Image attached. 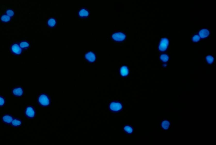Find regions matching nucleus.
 Returning a JSON list of instances; mask_svg holds the SVG:
<instances>
[{
    "mask_svg": "<svg viewBox=\"0 0 216 145\" xmlns=\"http://www.w3.org/2000/svg\"><path fill=\"white\" fill-rule=\"evenodd\" d=\"M169 44V41L168 38H163L161 39L159 44V50L162 52H165L168 49Z\"/></svg>",
    "mask_w": 216,
    "mask_h": 145,
    "instance_id": "1",
    "label": "nucleus"
},
{
    "mask_svg": "<svg viewBox=\"0 0 216 145\" xmlns=\"http://www.w3.org/2000/svg\"><path fill=\"white\" fill-rule=\"evenodd\" d=\"M192 41L194 42H198L200 41L201 38L198 35H194L192 37Z\"/></svg>",
    "mask_w": 216,
    "mask_h": 145,
    "instance_id": "20",
    "label": "nucleus"
},
{
    "mask_svg": "<svg viewBox=\"0 0 216 145\" xmlns=\"http://www.w3.org/2000/svg\"><path fill=\"white\" fill-rule=\"evenodd\" d=\"M12 50L14 54L17 55L20 54L22 51L21 47L18 44H14L12 46Z\"/></svg>",
    "mask_w": 216,
    "mask_h": 145,
    "instance_id": "6",
    "label": "nucleus"
},
{
    "mask_svg": "<svg viewBox=\"0 0 216 145\" xmlns=\"http://www.w3.org/2000/svg\"><path fill=\"white\" fill-rule=\"evenodd\" d=\"M1 20L3 22H9L10 21L11 18L7 15H3L1 16Z\"/></svg>",
    "mask_w": 216,
    "mask_h": 145,
    "instance_id": "15",
    "label": "nucleus"
},
{
    "mask_svg": "<svg viewBox=\"0 0 216 145\" xmlns=\"http://www.w3.org/2000/svg\"><path fill=\"white\" fill-rule=\"evenodd\" d=\"M79 15L82 17L88 16L89 15V12L87 11L85 9H82L79 12Z\"/></svg>",
    "mask_w": 216,
    "mask_h": 145,
    "instance_id": "13",
    "label": "nucleus"
},
{
    "mask_svg": "<svg viewBox=\"0 0 216 145\" xmlns=\"http://www.w3.org/2000/svg\"><path fill=\"white\" fill-rule=\"evenodd\" d=\"M4 104V100L3 98L0 97V106L3 105Z\"/></svg>",
    "mask_w": 216,
    "mask_h": 145,
    "instance_id": "23",
    "label": "nucleus"
},
{
    "mask_svg": "<svg viewBox=\"0 0 216 145\" xmlns=\"http://www.w3.org/2000/svg\"><path fill=\"white\" fill-rule=\"evenodd\" d=\"M86 58L90 62H93L95 60V54L92 52H89L86 55Z\"/></svg>",
    "mask_w": 216,
    "mask_h": 145,
    "instance_id": "7",
    "label": "nucleus"
},
{
    "mask_svg": "<svg viewBox=\"0 0 216 145\" xmlns=\"http://www.w3.org/2000/svg\"><path fill=\"white\" fill-rule=\"evenodd\" d=\"M206 60L207 63L209 64H212L214 63V58L211 55H208L206 58Z\"/></svg>",
    "mask_w": 216,
    "mask_h": 145,
    "instance_id": "14",
    "label": "nucleus"
},
{
    "mask_svg": "<svg viewBox=\"0 0 216 145\" xmlns=\"http://www.w3.org/2000/svg\"><path fill=\"white\" fill-rule=\"evenodd\" d=\"M163 66H164V67H166V66H167L166 64H163Z\"/></svg>",
    "mask_w": 216,
    "mask_h": 145,
    "instance_id": "24",
    "label": "nucleus"
},
{
    "mask_svg": "<svg viewBox=\"0 0 216 145\" xmlns=\"http://www.w3.org/2000/svg\"><path fill=\"white\" fill-rule=\"evenodd\" d=\"M120 72L121 75L123 77L127 76L129 74V70L126 66H122L120 68Z\"/></svg>",
    "mask_w": 216,
    "mask_h": 145,
    "instance_id": "8",
    "label": "nucleus"
},
{
    "mask_svg": "<svg viewBox=\"0 0 216 145\" xmlns=\"http://www.w3.org/2000/svg\"><path fill=\"white\" fill-rule=\"evenodd\" d=\"M210 35L209 30L207 29L203 28L199 32L198 35L201 39H205L209 37Z\"/></svg>",
    "mask_w": 216,
    "mask_h": 145,
    "instance_id": "3",
    "label": "nucleus"
},
{
    "mask_svg": "<svg viewBox=\"0 0 216 145\" xmlns=\"http://www.w3.org/2000/svg\"><path fill=\"white\" fill-rule=\"evenodd\" d=\"M126 36L122 33H116L112 35V38L117 41H123L125 39Z\"/></svg>",
    "mask_w": 216,
    "mask_h": 145,
    "instance_id": "2",
    "label": "nucleus"
},
{
    "mask_svg": "<svg viewBox=\"0 0 216 145\" xmlns=\"http://www.w3.org/2000/svg\"><path fill=\"white\" fill-rule=\"evenodd\" d=\"M169 57L168 55L165 54L161 55L160 56V59L162 62L164 63H166L169 61Z\"/></svg>",
    "mask_w": 216,
    "mask_h": 145,
    "instance_id": "11",
    "label": "nucleus"
},
{
    "mask_svg": "<svg viewBox=\"0 0 216 145\" xmlns=\"http://www.w3.org/2000/svg\"><path fill=\"white\" fill-rule=\"evenodd\" d=\"M3 119V120L5 122L8 123L12 122V121H13L12 118L11 116H4Z\"/></svg>",
    "mask_w": 216,
    "mask_h": 145,
    "instance_id": "16",
    "label": "nucleus"
},
{
    "mask_svg": "<svg viewBox=\"0 0 216 145\" xmlns=\"http://www.w3.org/2000/svg\"><path fill=\"white\" fill-rule=\"evenodd\" d=\"M39 101L40 103L43 105H47L50 103L48 98L47 96L45 95H42L40 96Z\"/></svg>",
    "mask_w": 216,
    "mask_h": 145,
    "instance_id": "5",
    "label": "nucleus"
},
{
    "mask_svg": "<svg viewBox=\"0 0 216 145\" xmlns=\"http://www.w3.org/2000/svg\"><path fill=\"white\" fill-rule=\"evenodd\" d=\"M6 15L10 17L11 18V17H12L14 16V11L13 10H12L11 9H8L6 11Z\"/></svg>",
    "mask_w": 216,
    "mask_h": 145,
    "instance_id": "21",
    "label": "nucleus"
},
{
    "mask_svg": "<svg viewBox=\"0 0 216 145\" xmlns=\"http://www.w3.org/2000/svg\"><path fill=\"white\" fill-rule=\"evenodd\" d=\"M124 130L129 134H131L133 132V129L129 126H126L124 127Z\"/></svg>",
    "mask_w": 216,
    "mask_h": 145,
    "instance_id": "18",
    "label": "nucleus"
},
{
    "mask_svg": "<svg viewBox=\"0 0 216 145\" xmlns=\"http://www.w3.org/2000/svg\"><path fill=\"white\" fill-rule=\"evenodd\" d=\"M20 46L22 48H27L29 46V43L27 42H22L20 44Z\"/></svg>",
    "mask_w": 216,
    "mask_h": 145,
    "instance_id": "19",
    "label": "nucleus"
},
{
    "mask_svg": "<svg viewBox=\"0 0 216 145\" xmlns=\"http://www.w3.org/2000/svg\"><path fill=\"white\" fill-rule=\"evenodd\" d=\"M12 123L13 125L15 126H19L21 124V122L20 121H19L18 120H14L13 121H12Z\"/></svg>",
    "mask_w": 216,
    "mask_h": 145,
    "instance_id": "22",
    "label": "nucleus"
},
{
    "mask_svg": "<svg viewBox=\"0 0 216 145\" xmlns=\"http://www.w3.org/2000/svg\"><path fill=\"white\" fill-rule=\"evenodd\" d=\"M56 24V21L53 18L50 19L48 21V24L50 27H53L55 26Z\"/></svg>",
    "mask_w": 216,
    "mask_h": 145,
    "instance_id": "17",
    "label": "nucleus"
},
{
    "mask_svg": "<svg viewBox=\"0 0 216 145\" xmlns=\"http://www.w3.org/2000/svg\"><path fill=\"white\" fill-rule=\"evenodd\" d=\"M122 105L118 102H112L110 105V109L114 111H118L122 109Z\"/></svg>",
    "mask_w": 216,
    "mask_h": 145,
    "instance_id": "4",
    "label": "nucleus"
},
{
    "mask_svg": "<svg viewBox=\"0 0 216 145\" xmlns=\"http://www.w3.org/2000/svg\"><path fill=\"white\" fill-rule=\"evenodd\" d=\"M26 114L28 116H29L30 117L32 118L34 116L35 112L32 108L28 107L27 109Z\"/></svg>",
    "mask_w": 216,
    "mask_h": 145,
    "instance_id": "9",
    "label": "nucleus"
},
{
    "mask_svg": "<svg viewBox=\"0 0 216 145\" xmlns=\"http://www.w3.org/2000/svg\"><path fill=\"white\" fill-rule=\"evenodd\" d=\"M13 94L16 96H21L23 94V91L21 88H16L13 91Z\"/></svg>",
    "mask_w": 216,
    "mask_h": 145,
    "instance_id": "12",
    "label": "nucleus"
},
{
    "mask_svg": "<svg viewBox=\"0 0 216 145\" xmlns=\"http://www.w3.org/2000/svg\"><path fill=\"white\" fill-rule=\"evenodd\" d=\"M162 127L165 130H168L170 126V123L168 120H164L161 124Z\"/></svg>",
    "mask_w": 216,
    "mask_h": 145,
    "instance_id": "10",
    "label": "nucleus"
}]
</instances>
